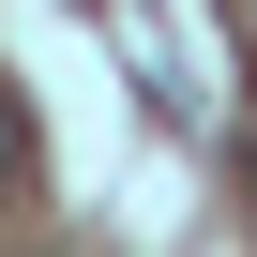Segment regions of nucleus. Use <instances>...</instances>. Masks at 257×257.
<instances>
[{
    "label": "nucleus",
    "instance_id": "1",
    "mask_svg": "<svg viewBox=\"0 0 257 257\" xmlns=\"http://www.w3.org/2000/svg\"><path fill=\"white\" fill-rule=\"evenodd\" d=\"M0 167H16V106H0Z\"/></svg>",
    "mask_w": 257,
    "mask_h": 257
}]
</instances>
